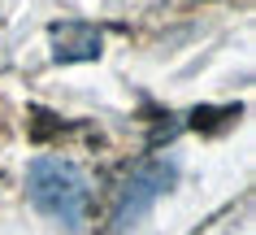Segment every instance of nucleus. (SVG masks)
<instances>
[{"label":"nucleus","instance_id":"2","mask_svg":"<svg viewBox=\"0 0 256 235\" xmlns=\"http://www.w3.org/2000/svg\"><path fill=\"white\" fill-rule=\"evenodd\" d=\"M174 179H178V166H174V161H139V166L126 174L122 192H118L113 226H118V231H130V226H135V222L144 218V213H148L170 187H174Z\"/></svg>","mask_w":256,"mask_h":235},{"label":"nucleus","instance_id":"1","mask_svg":"<svg viewBox=\"0 0 256 235\" xmlns=\"http://www.w3.org/2000/svg\"><path fill=\"white\" fill-rule=\"evenodd\" d=\"M26 196L56 226L82 231L87 209H92V179L66 157H35L26 166Z\"/></svg>","mask_w":256,"mask_h":235},{"label":"nucleus","instance_id":"3","mask_svg":"<svg viewBox=\"0 0 256 235\" xmlns=\"http://www.w3.org/2000/svg\"><path fill=\"white\" fill-rule=\"evenodd\" d=\"M52 44H56L52 48L56 61H96L104 35L92 22H61V27H52Z\"/></svg>","mask_w":256,"mask_h":235}]
</instances>
